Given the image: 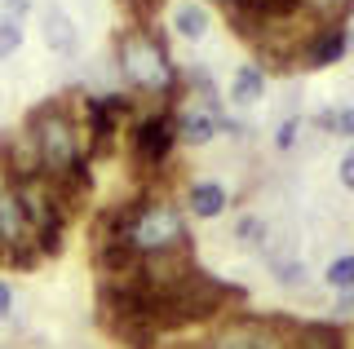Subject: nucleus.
Listing matches in <instances>:
<instances>
[{
  "mask_svg": "<svg viewBox=\"0 0 354 349\" xmlns=\"http://www.w3.org/2000/svg\"><path fill=\"white\" fill-rule=\"evenodd\" d=\"M22 133H27L31 150H36L40 177H49L66 195V203H75L88 190V155L80 141V124L66 111V102H40L27 115Z\"/></svg>",
  "mask_w": 354,
  "mask_h": 349,
  "instance_id": "1",
  "label": "nucleus"
},
{
  "mask_svg": "<svg viewBox=\"0 0 354 349\" xmlns=\"http://www.w3.org/2000/svg\"><path fill=\"white\" fill-rule=\"evenodd\" d=\"M115 58H120V75L129 80V89L151 93V97H169L177 89V67L164 49V40L147 27H129L115 40Z\"/></svg>",
  "mask_w": 354,
  "mask_h": 349,
  "instance_id": "2",
  "label": "nucleus"
},
{
  "mask_svg": "<svg viewBox=\"0 0 354 349\" xmlns=\"http://www.w3.org/2000/svg\"><path fill=\"white\" fill-rule=\"evenodd\" d=\"M124 243L138 257H164V252H186L191 230H186V212L169 199H133Z\"/></svg>",
  "mask_w": 354,
  "mask_h": 349,
  "instance_id": "3",
  "label": "nucleus"
},
{
  "mask_svg": "<svg viewBox=\"0 0 354 349\" xmlns=\"http://www.w3.org/2000/svg\"><path fill=\"white\" fill-rule=\"evenodd\" d=\"M292 327L288 319H257V314H235L217 323V332L204 341V349H292Z\"/></svg>",
  "mask_w": 354,
  "mask_h": 349,
  "instance_id": "4",
  "label": "nucleus"
},
{
  "mask_svg": "<svg viewBox=\"0 0 354 349\" xmlns=\"http://www.w3.org/2000/svg\"><path fill=\"white\" fill-rule=\"evenodd\" d=\"M0 261H9V266H18V270H31L40 261L36 243H31V230H27V221H22V208L14 199V186H9L5 172H0Z\"/></svg>",
  "mask_w": 354,
  "mask_h": 349,
  "instance_id": "5",
  "label": "nucleus"
},
{
  "mask_svg": "<svg viewBox=\"0 0 354 349\" xmlns=\"http://www.w3.org/2000/svg\"><path fill=\"white\" fill-rule=\"evenodd\" d=\"M177 146V124H173V111H155V115H142L133 124V159L142 168H164Z\"/></svg>",
  "mask_w": 354,
  "mask_h": 349,
  "instance_id": "6",
  "label": "nucleus"
},
{
  "mask_svg": "<svg viewBox=\"0 0 354 349\" xmlns=\"http://www.w3.org/2000/svg\"><path fill=\"white\" fill-rule=\"evenodd\" d=\"M129 111V97L124 93H106V97H84V119H88V150L84 155H97L115 141L120 115Z\"/></svg>",
  "mask_w": 354,
  "mask_h": 349,
  "instance_id": "7",
  "label": "nucleus"
},
{
  "mask_svg": "<svg viewBox=\"0 0 354 349\" xmlns=\"http://www.w3.org/2000/svg\"><path fill=\"white\" fill-rule=\"evenodd\" d=\"M346 49H350L346 23H337V27H319L315 23L306 31V40H301V62L306 67H332V62L346 58Z\"/></svg>",
  "mask_w": 354,
  "mask_h": 349,
  "instance_id": "8",
  "label": "nucleus"
},
{
  "mask_svg": "<svg viewBox=\"0 0 354 349\" xmlns=\"http://www.w3.org/2000/svg\"><path fill=\"white\" fill-rule=\"evenodd\" d=\"M173 124H177V141H186V146H208L221 133V115L208 111V106H186V111L173 115Z\"/></svg>",
  "mask_w": 354,
  "mask_h": 349,
  "instance_id": "9",
  "label": "nucleus"
},
{
  "mask_svg": "<svg viewBox=\"0 0 354 349\" xmlns=\"http://www.w3.org/2000/svg\"><path fill=\"white\" fill-rule=\"evenodd\" d=\"M169 23H173V31L182 40H204L208 27H213V18H208V9L199 5V0H177L173 14H169Z\"/></svg>",
  "mask_w": 354,
  "mask_h": 349,
  "instance_id": "10",
  "label": "nucleus"
},
{
  "mask_svg": "<svg viewBox=\"0 0 354 349\" xmlns=\"http://www.w3.org/2000/svg\"><path fill=\"white\" fill-rule=\"evenodd\" d=\"M292 349H350V345H346V332L337 323H297Z\"/></svg>",
  "mask_w": 354,
  "mask_h": 349,
  "instance_id": "11",
  "label": "nucleus"
},
{
  "mask_svg": "<svg viewBox=\"0 0 354 349\" xmlns=\"http://www.w3.org/2000/svg\"><path fill=\"white\" fill-rule=\"evenodd\" d=\"M186 208H191V217L213 221V217L226 212V186H221V181H191V190H186Z\"/></svg>",
  "mask_w": 354,
  "mask_h": 349,
  "instance_id": "12",
  "label": "nucleus"
},
{
  "mask_svg": "<svg viewBox=\"0 0 354 349\" xmlns=\"http://www.w3.org/2000/svg\"><path fill=\"white\" fill-rule=\"evenodd\" d=\"M44 45H49L53 53H66L71 58L75 49H80V36H75V23L62 14L58 5L53 9H44Z\"/></svg>",
  "mask_w": 354,
  "mask_h": 349,
  "instance_id": "13",
  "label": "nucleus"
},
{
  "mask_svg": "<svg viewBox=\"0 0 354 349\" xmlns=\"http://www.w3.org/2000/svg\"><path fill=\"white\" fill-rule=\"evenodd\" d=\"M230 97H235L239 106H252V102H261L266 97V71L261 67H239L235 71V80H230Z\"/></svg>",
  "mask_w": 354,
  "mask_h": 349,
  "instance_id": "14",
  "label": "nucleus"
},
{
  "mask_svg": "<svg viewBox=\"0 0 354 349\" xmlns=\"http://www.w3.org/2000/svg\"><path fill=\"white\" fill-rule=\"evenodd\" d=\"M301 9L315 18L319 27H337V23H346V14L354 9V0H301Z\"/></svg>",
  "mask_w": 354,
  "mask_h": 349,
  "instance_id": "15",
  "label": "nucleus"
},
{
  "mask_svg": "<svg viewBox=\"0 0 354 349\" xmlns=\"http://www.w3.org/2000/svg\"><path fill=\"white\" fill-rule=\"evenodd\" d=\"M239 5H248L266 27H274V23H288V18L301 9V0H239Z\"/></svg>",
  "mask_w": 354,
  "mask_h": 349,
  "instance_id": "16",
  "label": "nucleus"
},
{
  "mask_svg": "<svg viewBox=\"0 0 354 349\" xmlns=\"http://www.w3.org/2000/svg\"><path fill=\"white\" fill-rule=\"evenodd\" d=\"M324 133H332V137H354V106H341V111H319V119H315Z\"/></svg>",
  "mask_w": 354,
  "mask_h": 349,
  "instance_id": "17",
  "label": "nucleus"
},
{
  "mask_svg": "<svg viewBox=\"0 0 354 349\" xmlns=\"http://www.w3.org/2000/svg\"><path fill=\"white\" fill-rule=\"evenodd\" d=\"M328 288H337V292H350L354 288V257H332L328 261Z\"/></svg>",
  "mask_w": 354,
  "mask_h": 349,
  "instance_id": "18",
  "label": "nucleus"
},
{
  "mask_svg": "<svg viewBox=\"0 0 354 349\" xmlns=\"http://www.w3.org/2000/svg\"><path fill=\"white\" fill-rule=\"evenodd\" d=\"M235 239H239V248H261L266 243V221L261 217H239V226H235Z\"/></svg>",
  "mask_w": 354,
  "mask_h": 349,
  "instance_id": "19",
  "label": "nucleus"
},
{
  "mask_svg": "<svg viewBox=\"0 0 354 349\" xmlns=\"http://www.w3.org/2000/svg\"><path fill=\"white\" fill-rule=\"evenodd\" d=\"M274 283L279 288H306V266L301 261H274Z\"/></svg>",
  "mask_w": 354,
  "mask_h": 349,
  "instance_id": "20",
  "label": "nucleus"
},
{
  "mask_svg": "<svg viewBox=\"0 0 354 349\" xmlns=\"http://www.w3.org/2000/svg\"><path fill=\"white\" fill-rule=\"evenodd\" d=\"M297 133H301V115H283L279 119V133H274V146H279V150H292L297 146Z\"/></svg>",
  "mask_w": 354,
  "mask_h": 349,
  "instance_id": "21",
  "label": "nucleus"
},
{
  "mask_svg": "<svg viewBox=\"0 0 354 349\" xmlns=\"http://www.w3.org/2000/svg\"><path fill=\"white\" fill-rule=\"evenodd\" d=\"M18 45H22V23H14V18H5V23H0V58L18 53Z\"/></svg>",
  "mask_w": 354,
  "mask_h": 349,
  "instance_id": "22",
  "label": "nucleus"
},
{
  "mask_svg": "<svg viewBox=\"0 0 354 349\" xmlns=\"http://www.w3.org/2000/svg\"><path fill=\"white\" fill-rule=\"evenodd\" d=\"M9 314H14V288H9V283L0 279V323H5Z\"/></svg>",
  "mask_w": 354,
  "mask_h": 349,
  "instance_id": "23",
  "label": "nucleus"
},
{
  "mask_svg": "<svg viewBox=\"0 0 354 349\" xmlns=\"http://www.w3.org/2000/svg\"><path fill=\"white\" fill-rule=\"evenodd\" d=\"M341 186H346V190H354V150H350L346 159H341Z\"/></svg>",
  "mask_w": 354,
  "mask_h": 349,
  "instance_id": "24",
  "label": "nucleus"
},
{
  "mask_svg": "<svg viewBox=\"0 0 354 349\" xmlns=\"http://www.w3.org/2000/svg\"><path fill=\"white\" fill-rule=\"evenodd\" d=\"M337 314H341V319H354V288L337 297Z\"/></svg>",
  "mask_w": 354,
  "mask_h": 349,
  "instance_id": "25",
  "label": "nucleus"
},
{
  "mask_svg": "<svg viewBox=\"0 0 354 349\" xmlns=\"http://www.w3.org/2000/svg\"><path fill=\"white\" fill-rule=\"evenodd\" d=\"M5 5H9V18H14V23H18V18H22V14H27V9H31V0H5Z\"/></svg>",
  "mask_w": 354,
  "mask_h": 349,
  "instance_id": "26",
  "label": "nucleus"
},
{
  "mask_svg": "<svg viewBox=\"0 0 354 349\" xmlns=\"http://www.w3.org/2000/svg\"><path fill=\"white\" fill-rule=\"evenodd\" d=\"M0 5H5V0H0Z\"/></svg>",
  "mask_w": 354,
  "mask_h": 349,
  "instance_id": "27",
  "label": "nucleus"
},
{
  "mask_svg": "<svg viewBox=\"0 0 354 349\" xmlns=\"http://www.w3.org/2000/svg\"><path fill=\"white\" fill-rule=\"evenodd\" d=\"M0 349H5V345H0Z\"/></svg>",
  "mask_w": 354,
  "mask_h": 349,
  "instance_id": "28",
  "label": "nucleus"
}]
</instances>
